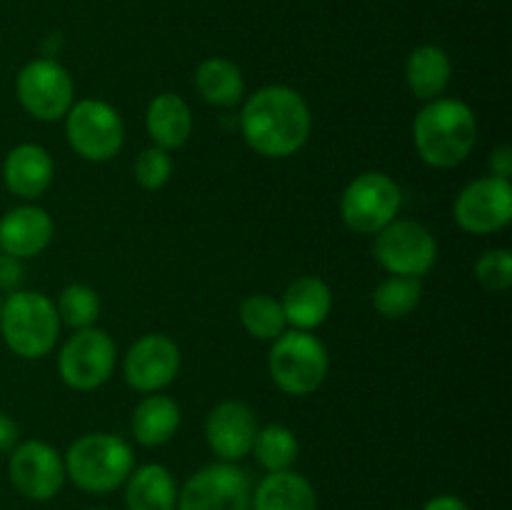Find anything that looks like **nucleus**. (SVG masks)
<instances>
[{
    "instance_id": "obj_19",
    "label": "nucleus",
    "mask_w": 512,
    "mask_h": 510,
    "mask_svg": "<svg viewBox=\"0 0 512 510\" xmlns=\"http://www.w3.org/2000/svg\"><path fill=\"white\" fill-rule=\"evenodd\" d=\"M145 130L153 145L163 150H178L193 135V110L178 93H160L145 110Z\"/></svg>"
},
{
    "instance_id": "obj_32",
    "label": "nucleus",
    "mask_w": 512,
    "mask_h": 510,
    "mask_svg": "<svg viewBox=\"0 0 512 510\" xmlns=\"http://www.w3.org/2000/svg\"><path fill=\"white\" fill-rule=\"evenodd\" d=\"M18 438H20L18 423H15L8 413L0 410V453H10V450L18 445Z\"/></svg>"
},
{
    "instance_id": "obj_6",
    "label": "nucleus",
    "mask_w": 512,
    "mask_h": 510,
    "mask_svg": "<svg viewBox=\"0 0 512 510\" xmlns=\"http://www.w3.org/2000/svg\"><path fill=\"white\" fill-rule=\"evenodd\" d=\"M403 208V190L380 170L360 173L348 183L340 198V218L345 228L360 235H375L393 223Z\"/></svg>"
},
{
    "instance_id": "obj_1",
    "label": "nucleus",
    "mask_w": 512,
    "mask_h": 510,
    "mask_svg": "<svg viewBox=\"0 0 512 510\" xmlns=\"http://www.w3.org/2000/svg\"><path fill=\"white\" fill-rule=\"evenodd\" d=\"M238 125L253 153L283 160L305 148L313 133V115L308 100L295 88L265 85L245 100Z\"/></svg>"
},
{
    "instance_id": "obj_13",
    "label": "nucleus",
    "mask_w": 512,
    "mask_h": 510,
    "mask_svg": "<svg viewBox=\"0 0 512 510\" xmlns=\"http://www.w3.org/2000/svg\"><path fill=\"white\" fill-rule=\"evenodd\" d=\"M8 478L23 498L45 503L53 500L65 485L63 455L45 440H25L10 450Z\"/></svg>"
},
{
    "instance_id": "obj_21",
    "label": "nucleus",
    "mask_w": 512,
    "mask_h": 510,
    "mask_svg": "<svg viewBox=\"0 0 512 510\" xmlns=\"http://www.w3.org/2000/svg\"><path fill=\"white\" fill-rule=\"evenodd\" d=\"M178 480L165 465L145 463L125 480L128 510H178Z\"/></svg>"
},
{
    "instance_id": "obj_35",
    "label": "nucleus",
    "mask_w": 512,
    "mask_h": 510,
    "mask_svg": "<svg viewBox=\"0 0 512 510\" xmlns=\"http://www.w3.org/2000/svg\"><path fill=\"white\" fill-rule=\"evenodd\" d=\"M88 510H108V508H88Z\"/></svg>"
},
{
    "instance_id": "obj_15",
    "label": "nucleus",
    "mask_w": 512,
    "mask_h": 510,
    "mask_svg": "<svg viewBox=\"0 0 512 510\" xmlns=\"http://www.w3.org/2000/svg\"><path fill=\"white\" fill-rule=\"evenodd\" d=\"M258 428L255 410L248 403L223 400L205 418V440H208V448L223 463H238L253 450Z\"/></svg>"
},
{
    "instance_id": "obj_34",
    "label": "nucleus",
    "mask_w": 512,
    "mask_h": 510,
    "mask_svg": "<svg viewBox=\"0 0 512 510\" xmlns=\"http://www.w3.org/2000/svg\"><path fill=\"white\" fill-rule=\"evenodd\" d=\"M423 510H473L468 503H465L463 498H458V495H433L430 500H425Z\"/></svg>"
},
{
    "instance_id": "obj_14",
    "label": "nucleus",
    "mask_w": 512,
    "mask_h": 510,
    "mask_svg": "<svg viewBox=\"0 0 512 510\" xmlns=\"http://www.w3.org/2000/svg\"><path fill=\"white\" fill-rule=\"evenodd\" d=\"M180 370V348L163 333H148L135 340L123 360V378L135 393H160Z\"/></svg>"
},
{
    "instance_id": "obj_25",
    "label": "nucleus",
    "mask_w": 512,
    "mask_h": 510,
    "mask_svg": "<svg viewBox=\"0 0 512 510\" xmlns=\"http://www.w3.org/2000/svg\"><path fill=\"white\" fill-rule=\"evenodd\" d=\"M250 453L255 455L260 468L268 470V473H280V470L293 468L300 453V443L288 425L273 423L258 428Z\"/></svg>"
},
{
    "instance_id": "obj_31",
    "label": "nucleus",
    "mask_w": 512,
    "mask_h": 510,
    "mask_svg": "<svg viewBox=\"0 0 512 510\" xmlns=\"http://www.w3.org/2000/svg\"><path fill=\"white\" fill-rule=\"evenodd\" d=\"M488 168H490V175H495V178L510 180V175H512V148L508 143H500V145H495L493 150H490Z\"/></svg>"
},
{
    "instance_id": "obj_30",
    "label": "nucleus",
    "mask_w": 512,
    "mask_h": 510,
    "mask_svg": "<svg viewBox=\"0 0 512 510\" xmlns=\"http://www.w3.org/2000/svg\"><path fill=\"white\" fill-rule=\"evenodd\" d=\"M133 175L143 190H160L168 185L170 175H173V158L168 150L150 145V148L140 150L135 158Z\"/></svg>"
},
{
    "instance_id": "obj_11",
    "label": "nucleus",
    "mask_w": 512,
    "mask_h": 510,
    "mask_svg": "<svg viewBox=\"0 0 512 510\" xmlns=\"http://www.w3.org/2000/svg\"><path fill=\"white\" fill-rule=\"evenodd\" d=\"M253 485L238 463H210L178 490V510H250Z\"/></svg>"
},
{
    "instance_id": "obj_10",
    "label": "nucleus",
    "mask_w": 512,
    "mask_h": 510,
    "mask_svg": "<svg viewBox=\"0 0 512 510\" xmlns=\"http://www.w3.org/2000/svg\"><path fill=\"white\" fill-rule=\"evenodd\" d=\"M15 93L25 113L43 123L63 120L75 103L73 78L55 58H35L25 63L15 80Z\"/></svg>"
},
{
    "instance_id": "obj_20",
    "label": "nucleus",
    "mask_w": 512,
    "mask_h": 510,
    "mask_svg": "<svg viewBox=\"0 0 512 510\" xmlns=\"http://www.w3.org/2000/svg\"><path fill=\"white\" fill-rule=\"evenodd\" d=\"M250 510H318V493L303 473H268L253 490Z\"/></svg>"
},
{
    "instance_id": "obj_24",
    "label": "nucleus",
    "mask_w": 512,
    "mask_h": 510,
    "mask_svg": "<svg viewBox=\"0 0 512 510\" xmlns=\"http://www.w3.org/2000/svg\"><path fill=\"white\" fill-rule=\"evenodd\" d=\"M193 85L200 98L215 108H233V105L243 103L245 98L243 70L233 60L220 58V55L205 58L195 68Z\"/></svg>"
},
{
    "instance_id": "obj_7",
    "label": "nucleus",
    "mask_w": 512,
    "mask_h": 510,
    "mask_svg": "<svg viewBox=\"0 0 512 510\" xmlns=\"http://www.w3.org/2000/svg\"><path fill=\"white\" fill-rule=\"evenodd\" d=\"M68 145L88 163H108L123 150L125 125L118 110L100 98L73 103L65 115Z\"/></svg>"
},
{
    "instance_id": "obj_23",
    "label": "nucleus",
    "mask_w": 512,
    "mask_h": 510,
    "mask_svg": "<svg viewBox=\"0 0 512 510\" xmlns=\"http://www.w3.org/2000/svg\"><path fill=\"white\" fill-rule=\"evenodd\" d=\"M453 78L450 55L440 45H420L405 60V83L418 100L443 98Z\"/></svg>"
},
{
    "instance_id": "obj_29",
    "label": "nucleus",
    "mask_w": 512,
    "mask_h": 510,
    "mask_svg": "<svg viewBox=\"0 0 512 510\" xmlns=\"http://www.w3.org/2000/svg\"><path fill=\"white\" fill-rule=\"evenodd\" d=\"M475 280L490 293H505L512 285V253L508 248L485 250L475 260Z\"/></svg>"
},
{
    "instance_id": "obj_36",
    "label": "nucleus",
    "mask_w": 512,
    "mask_h": 510,
    "mask_svg": "<svg viewBox=\"0 0 512 510\" xmlns=\"http://www.w3.org/2000/svg\"><path fill=\"white\" fill-rule=\"evenodd\" d=\"M0 308H3V295H0Z\"/></svg>"
},
{
    "instance_id": "obj_18",
    "label": "nucleus",
    "mask_w": 512,
    "mask_h": 510,
    "mask_svg": "<svg viewBox=\"0 0 512 510\" xmlns=\"http://www.w3.org/2000/svg\"><path fill=\"white\" fill-rule=\"evenodd\" d=\"M285 320L293 330H308L313 333L315 328L330 318L333 310V290L318 275H300L285 288L283 300Z\"/></svg>"
},
{
    "instance_id": "obj_2",
    "label": "nucleus",
    "mask_w": 512,
    "mask_h": 510,
    "mask_svg": "<svg viewBox=\"0 0 512 510\" xmlns=\"http://www.w3.org/2000/svg\"><path fill=\"white\" fill-rule=\"evenodd\" d=\"M413 143L430 168H458L478 143V120L463 100H428L413 120Z\"/></svg>"
},
{
    "instance_id": "obj_16",
    "label": "nucleus",
    "mask_w": 512,
    "mask_h": 510,
    "mask_svg": "<svg viewBox=\"0 0 512 510\" xmlns=\"http://www.w3.org/2000/svg\"><path fill=\"white\" fill-rule=\"evenodd\" d=\"M55 225L40 205H18L0 218V250L15 260H28L53 243Z\"/></svg>"
},
{
    "instance_id": "obj_9",
    "label": "nucleus",
    "mask_w": 512,
    "mask_h": 510,
    "mask_svg": "<svg viewBox=\"0 0 512 510\" xmlns=\"http://www.w3.org/2000/svg\"><path fill=\"white\" fill-rule=\"evenodd\" d=\"M118 360V348L103 328L75 330L58 355V373L68 388L78 393L98 390L110 380Z\"/></svg>"
},
{
    "instance_id": "obj_3",
    "label": "nucleus",
    "mask_w": 512,
    "mask_h": 510,
    "mask_svg": "<svg viewBox=\"0 0 512 510\" xmlns=\"http://www.w3.org/2000/svg\"><path fill=\"white\" fill-rule=\"evenodd\" d=\"M65 478L90 495H105L125 485L135 468L133 445L113 433H85L63 455Z\"/></svg>"
},
{
    "instance_id": "obj_17",
    "label": "nucleus",
    "mask_w": 512,
    "mask_h": 510,
    "mask_svg": "<svg viewBox=\"0 0 512 510\" xmlns=\"http://www.w3.org/2000/svg\"><path fill=\"white\" fill-rule=\"evenodd\" d=\"M55 175L53 158L38 143H20L5 155V188L20 200H38L50 188Z\"/></svg>"
},
{
    "instance_id": "obj_27",
    "label": "nucleus",
    "mask_w": 512,
    "mask_h": 510,
    "mask_svg": "<svg viewBox=\"0 0 512 510\" xmlns=\"http://www.w3.org/2000/svg\"><path fill=\"white\" fill-rule=\"evenodd\" d=\"M423 300V278H408V275H388L380 280L373 290V308L385 320H403Z\"/></svg>"
},
{
    "instance_id": "obj_22",
    "label": "nucleus",
    "mask_w": 512,
    "mask_h": 510,
    "mask_svg": "<svg viewBox=\"0 0 512 510\" xmlns=\"http://www.w3.org/2000/svg\"><path fill=\"white\" fill-rule=\"evenodd\" d=\"M180 420H183V413L173 398L150 393L135 405L130 428H133L135 443L143 448H160L175 438V433L180 430Z\"/></svg>"
},
{
    "instance_id": "obj_4",
    "label": "nucleus",
    "mask_w": 512,
    "mask_h": 510,
    "mask_svg": "<svg viewBox=\"0 0 512 510\" xmlns=\"http://www.w3.org/2000/svg\"><path fill=\"white\" fill-rule=\"evenodd\" d=\"M0 333L18 358H45L60 338L55 303L38 290H13L0 308Z\"/></svg>"
},
{
    "instance_id": "obj_33",
    "label": "nucleus",
    "mask_w": 512,
    "mask_h": 510,
    "mask_svg": "<svg viewBox=\"0 0 512 510\" xmlns=\"http://www.w3.org/2000/svg\"><path fill=\"white\" fill-rule=\"evenodd\" d=\"M20 260L10 258V255H0V288H15L20 283Z\"/></svg>"
},
{
    "instance_id": "obj_12",
    "label": "nucleus",
    "mask_w": 512,
    "mask_h": 510,
    "mask_svg": "<svg viewBox=\"0 0 512 510\" xmlns=\"http://www.w3.org/2000/svg\"><path fill=\"white\" fill-rule=\"evenodd\" d=\"M453 218L465 233L493 235L512 220V183L483 175L465 185L453 203Z\"/></svg>"
},
{
    "instance_id": "obj_28",
    "label": "nucleus",
    "mask_w": 512,
    "mask_h": 510,
    "mask_svg": "<svg viewBox=\"0 0 512 510\" xmlns=\"http://www.w3.org/2000/svg\"><path fill=\"white\" fill-rule=\"evenodd\" d=\"M55 310H58L60 325H68L70 330H83L98 323L103 305H100L98 293L90 285L70 283L60 290Z\"/></svg>"
},
{
    "instance_id": "obj_26",
    "label": "nucleus",
    "mask_w": 512,
    "mask_h": 510,
    "mask_svg": "<svg viewBox=\"0 0 512 510\" xmlns=\"http://www.w3.org/2000/svg\"><path fill=\"white\" fill-rule=\"evenodd\" d=\"M240 325L245 333L255 340H268L273 343L278 335L288 330V320H285L283 305L268 293H253L240 303L238 308Z\"/></svg>"
},
{
    "instance_id": "obj_8",
    "label": "nucleus",
    "mask_w": 512,
    "mask_h": 510,
    "mask_svg": "<svg viewBox=\"0 0 512 510\" xmlns=\"http://www.w3.org/2000/svg\"><path fill=\"white\" fill-rule=\"evenodd\" d=\"M373 238V258L390 275L423 278L438 260V240L418 220L395 218Z\"/></svg>"
},
{
    "instance_id": "obj_5",
    "label": "nucleus",
    "mask_w": 512,
    "mask_h": 510,
    "mask_svg": "<svg viewBox=\"0 0 512 510\" xmlns=\"http://www.w3.org/2000/svg\"><path fill=\"white\" fill-rule=\"evenodd\" d=\"M268 370L273 383L285 395L303 398L315 393L328 378V348L318 335L290 328L270 343Z\"/></svg>"
}]
</instances>
